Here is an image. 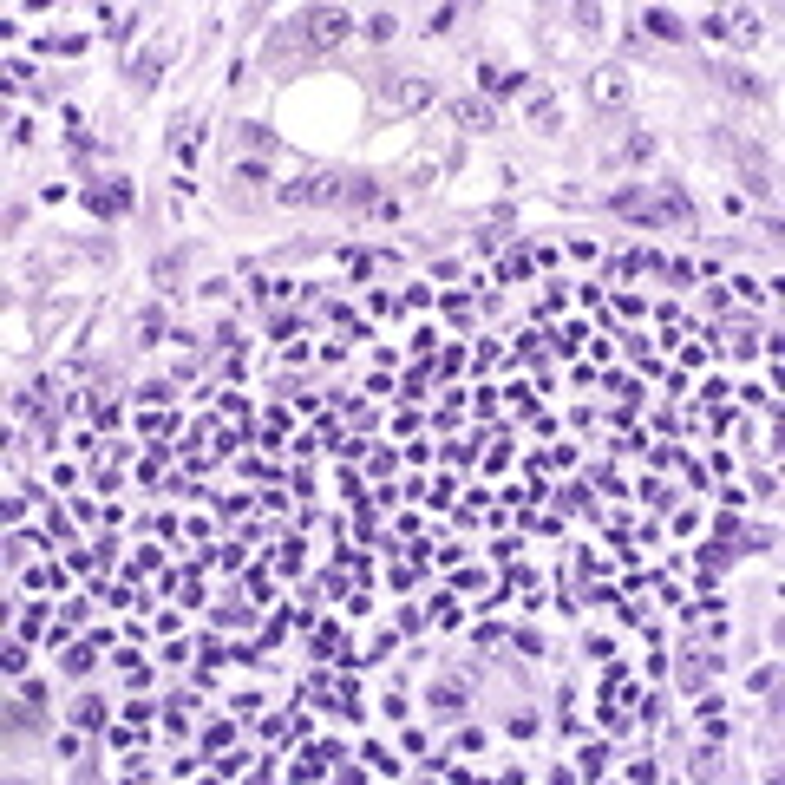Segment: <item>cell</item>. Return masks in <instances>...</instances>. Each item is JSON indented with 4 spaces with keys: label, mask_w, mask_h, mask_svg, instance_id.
I'll list each match as a JSON object with an SVG mask.
<instances>
[{
    "label": "cell",
    "mask_w": 785,
    "mask_h": 785,
    "mask_svg": "<svg viewBox=\"0 0 785 785\" xmlns=\"http://www.w3.org/2000/svg\"><path fill=\"white\" fill-rule=\"evenodd\" d=\"M347 7H301V14H288V27L269 40V66H282V59H301V53H321V46H341L347 40Z\"/></svg>",
    "instance_id": "cell-1"
},
{
    "label": "cell",
    "mask_w": 785,
    "mask_h": 785,
    "mask_svg": "<svg viewBox=\"0 0 785 785\" xmlns=\"http://www.w3.org/2000/svg\"><path fill=\"white\" fill-rule=\"evenodd\" d=\"M615 216H635V223H694V210H687V197H674V190H615L609 197Z\"/></svg>",
    "instance_id": "cell-2"
},
{
    "label": "cell",
    "mask_w": 785,
    "mask_h": 785,
    "mask_svg": "<svg viewBox=\"0 0 785 785\" xmlns=\"http://www.w3.org/2000/svg\"><path fill=\"white\" fill-rule=\"evenodd\" d=\"M589 99H596L602 112H622V105L635 99V86H628V72H622V66H602L596 79H589Z\"/></svg>",
    "instance_id": "cell-3"
},
{
    "label": "cell",
    "mask_w": 785,
    "mask_h": 785,
    "mask_svg": "<svg viewBox=\"0 0 785 785\" xmlns=\"http://www.w3.org/2000/svg\"><path fill=\"white\" fill-rule=\"evenodd\" d=\"M380 105H386V112H419V105H432V86H426V79H400V86H380Z\"/></svg>",
    "instance_id": "cell-4"
},
{
    "label": "cell",
    "mask_w": 785,
    "mask_h": 785,
    "mask_svg": "<svg viewBox=\"0 0 785 785\" xmlns=\"http://www.w3.org/2000/svg\"><path fill=\"white\" fill-rule=\"evenodd\" d=\"M445 164H452V157H445V151H439V144H432V151H419V157H413V164H406V184H432V177H439V171H445Z\"/></svg>",
    "instance_id": "cell-5"
},
{
    "label": "cell",
    "mask_w": 785,
    "mask_h": 785,
    "mask_svg": "<svg viewBox=\"0 0 785 785\" xmlns=\"http://www.w3.org/2000/svg\"><path fill=\"white\" fill-rule=\"evenodd\" d=\"M452 118H458V125H465V131H491V125H498L485 99H458V105H452Z\"/></svg>",
    "instance_id": "cell-6"
},
{
    "label": "cell",
    "mask_w": 785,
    "mask_h": 785,
    "mask_svg": "<svg viewBox=\"0 0 785 785\" xmlns=\"http://www.w3.org/2000/svg\"><path fill=\"white\" fill-rule=\"evenodd\" d=\"M720 79H727V92H740V99H772V92H766V79H753L746 66H727Z\"/></svg>",
    "instance_id": "cell-7"
},
{
    "label": "cell",
    "mask_w": 785,
    "mask_h": 785,
    "mask_svg": "<svg viewBox=\"0 0 785 785\" xmlns=\"http://www.w3.org/2000/svg\"><path fill=\"white\" fill-rule=\"evenodd\" d=\"M648 27H655L661 40H681V33H687V27H681V14H668V7H655V14H648Z\"/></svg>",
    "instance_id": "cell-8"
}]
</instances>
